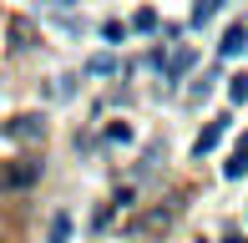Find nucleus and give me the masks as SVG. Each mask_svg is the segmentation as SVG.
Returning a JSON list of instances; mask_svg holds the SVG:
<instances>
[{"label": "nucleus", "mask_w": 248, "mask_h": 243, "mask_svg": "<svg viewBox=\"0 0 248 243\" xmlns=\"http://www.w3.org/2000/svg\"><path fill=\"white\" fill-rule=\"evenodd\" d=\"M5 137H16V142H36V137H46V122L41 117H16L5 127Z\"/></svg>", "instance_id": "f257e3e1"}, {"label": "nucleus", "mask_w": 248, "mask_h": 243, "mask_svg": "<svg viewBox=\"0 0 248 243\" xmlns=\"http://www.w3.org/2000/svg\"><path fill=\"white\" fill-rule=\"evenodd\" d=\"M223 132H228V122H208V127H202V137L193 142V157H202V152H213V147H218V142H223Z\"/></svg>", "instance_id": "f03ea898"}, {"label": "nucleus", "mask_w": 248, "mask_h": 243, "mask_svg": "<svg viewBox=\"0 0 248 243\" xmlns=\"http://www.w3.org/2000/svg\"><path fill=\"white\" fill-rule=\"evenodd\" d=\"M243 46H248V26H243V20H238V26H228V36L218 41V51H223V56H238Z\"/></svg>", "instance_id": "7ed1b4c3"}, {"label": "nucleus", "mask_w": 248, "mask_h": 243, "mask_svg": "<svg viewBox=\"0 0 248 243\" xmlns=\"http://www.w3.org/2000/svg\"><path fill=\"white\" fill-rule=\"evenodd\" d=\"M36 178H41V162H20V167H10L5 182H10V187H31Z\"/></svg>", "instance_id": "20e7f679"}, {"label": "nucleus", "mask_w": 248, "mask_h": 243, "mask_svg": "<svg viewBox=\"0 0 248 243\" xmlns=\"http://www.w3.org/2000/svg\"><path fill=\"white\" fill-rule=\"evenodd\" d=\"M218 10H223V0H198V5H193V26H208Z\"/></svg>", "instance_id": "39448f33"}, {"label": "nucleus", "mask_w": 248, "mask_h": 243, "mask_svg": "<svg viewBox=\"0 0 248 243\" xmlns=\"http://www.w3.org/2000/svg\"><path fill=\"white\" fill-rule=\"evenodd\" d=\"M187 66H193V51H177V56L167 61V81H177V76H183Z\"/></svg>", "instance_id": "423d86ee"}, {"label": "nucleus", "mask_w": 248, "mask_h": 243, "mask_svg": "<svg viewBox=\"0 0 248 243\" xmlns=\"http://www.w3.org/2000/svg\"><path fill=\"white\" fill-rule=\"evenodd\" d=\"M228 96H233V102H248V76H233V81H228Z\"/></svg>", "instance_id": "0eeeda50"}, {"label": "nucleus", "mask_w": 248, "mask_h": 243, "mask_svg": "<svg viewBox=\"0 0 248 243\" xmlns=\"http://www.w3.org/2000/svg\"><path fill=\"white\" fill-rule=\"evenodd\" d=\"M137 30H157V10H137V20H132Z\"/></svg>", "instance_id": "6e6552de"}, {"label": "nucleus", "mask_w": 248, "mask_h": 243, "mask_svg": "<svg viewBox=\"0 0 248 243\" xmlns=\"http://www.w3.org/2000/svg\"><path fill=\"white\" fill-rule=\"evenodd\" d=\"M101 36H107V41H127V26H117V20H107V26H101Z\"/></svg>", "instance_id": "1a4fd4ad"}, {"label": "nucleus", "mask_w": 248, "mask_h": 243, "mask_svg": "<svg viewBox=\"0 0 248 243\" xmlns=\"http://www.w3.org/2000/svg\"><path fill=\"white\" fill-rule=\"evenodd\" d=\"M66 233H71V218L61 213V218H56V223H51V238H66Z\"/></svg>", "instance_id": "9d476101"}, {"label": "nucleus", "mask_w": 248, "mask_h": 243, "mask_svg": "<svg viewBox=\"0 0 248 243\" xmlns=\"http://www.w3.org/2000/svg\"><path fill=\"white\" fill-rule=\"evenodd\" d=\"M233 157H243V162H248V137H243V142H238V152H233Z\"/></svg>", "instance_id": "9b49d317"}]
</instances>
